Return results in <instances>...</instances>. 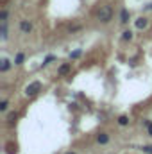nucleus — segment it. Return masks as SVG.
<instances>
[{
    "label": "nucleus",
    "instance_id": "nucleus-1",
    "mask_svg": "<svg viewBox=\"0 0 152 154\" xmlns=\"http://www.w3.org/2000/svg\"><path fill=\"white\" fill-rule=\"evenodd\" d=\"M111 18H113V9H111V5L100 7V11H99V20H100L102 23H108Z\"/></svg>",
    "mask_w": 152,
    "mask_h": 154
},
{
    "label": "nucleus",
    "instance_id": "nucleus-6",
    "mask_svg": "<svg viewBox=\"0 0 152 154\" xmlns=\"http://www.w3.org/2000/svg\"><path fill=\"white\" fill-rule=\"evenodd\" d=\"M97 142H99V143H102V145H104V143H108V142H109V136H108V134H106V133H100V134H99V136H97Z\"/></svg>",
    "mask_w": 152,
    "mask_h": 154
},
{
    "label": "nucleus",
    "instance_id": "nucleus-8",
    "mask_svg": "<svg viewBox=\"0 0 152 154\" xmlns=\"http://www.w3.org/2000/svg\"><path fill=\"white\" fill-rule=\"evenodd\" d=\"M23 59H25V56L20 52V54H16V57H14V65H22L23 63Z\"/></svg>",
    "mask_w": 152,
    "mask_h": 154
},
{
    "label": "nucleus",
    "instance_id": "nucleus-13",
    "mask_svg": "<svg viewBox=\"0 0 152 154\" xmlns=\"http://www.w3.org/2000/svg\"><path fill=\"white\" fill-rule=\"evenodd\" d=\"M81 54H82L81 50H75V52H72V54H70V57H72V59H77V57H79Z\"/></svg>",
    "mask_w": 152,
    "mask_h": 154
},
{
    "label": "nucleus",
    "instance_id": "nucleus-17",
    "mask_svg": "<svg viewBox=\"0 0 152 154\" xmlns=\"http://www.w3.org/2000/svg\"><path fill=\"white\" fill-rule=\"evenodd\" d=\"M143 152L152 154V145H147V147H143Z\"/></svg>",
    "mask_w": 152,
    "mask_h": 154
},
{
    "label": "nucleus",
    "instance_id": "nucleus-11",
    "mask_svg": "<svg viewBox=\"0 0 152 154\" xmlns=\"http://www.w3.org/2000/svg\"><path fill=\"white\" fill-rule=\"evenodd\" d=\"M122 38H123V39H132V32H131V31H125Z\"/></svg>",
    "mask_w": 152,
    "mask_h": 154
},
{
    "label": "nucleus",
    "instance_id": "nucleus-10",
    "mask_svg": "<svg viewBox=\"0 0 152 154\" xmlns=\"http://www.w3.org/2000/svg\"><path fill=\"white\" fill-rule=\"evenodd\" d=\"M118 124H120V125H127V124H129V118H127L125 115H122L120 118H118Z\"/></svg>",
    "mask_w": 152,
    "mask_h": 154
},
{
    "label": "nucleus",
    "instance_id": "nucleus-5",
    "mask_svg": "<svg viewBox=\"0 0 152 154\" xmlns=\"http://www.w3.org/2000/svg\"><path fill=\"white\" fill-rule=\"evenodd\" d=\"M120 22H122V23H127V22H129V11H127V9H122V13H120Z\"/></svg>",
    "mask_w": 152,
    "mask_h": 154
},
{
    "label": "nucleus",
    "instance_id": "nucleus-2",
    "mask_svg": "<svg viewBox=\"0 0 152 154\" xmlns=\"http://www.w3.org/2000/svg\"><path fill=\"white\" fill-rule=\"evenodd\" d=\"M39 90H41V82H39V81H34V82H31V84L25 88V95H27V97H34Z\"/></svg>",
    "mask_w": 152,
    "mask_h": 154
},
{
    "label": "nucleus",
    "instance_id": "nucleus-15",
    "mask_svg": "<svg viewBox=\"0 0 152 154\" xmlns=\"http://www.w3.org/2000/svg\"><path fill=\"white\" fill-rule=\"evenodd\" d=\"M52 61H54V56H48V57L43 61V66H45V65H48V63H52Z\"/></svg>",
    "mask_w": 152,
    "mask_h": 154
},
{
    "label": "nucleus",
    "instance_id": "nucleus-7",
    "mask_svg": "<svg viewBox=\"0 0 152 154\" xmlns=\"http://www.w3.org/2000/svg\"><path fill=\"white\" fill-rule=\"evenodd\" d=\"M136 27L138 29H145L147 27V18H138L136 20Z\"/></svg>",
    "mask_w": 152,
    "mask_h": 154
},
{
    "label": "nucleus",
    "instance_id": "nucleus-3",
    "mask_svg": "<svg viewBox=\"0 0 152 154\" xmlns=\"http://www.w3.org/2000/svg\"><path fill=\"white\" fill-rule=\"evenodd\" d=\"M20 31H22L23 34H29V32L32 31V23L27 22V20H22V22H20Z\"/></svg>",
    "mask_w": 152,
    "mask_h": 154
},
{
    "label": "nucleus",
    "instance_id": "nucleus-18",
    "mask_svg": "<svg viewBox=\"0 0 152 154\" xmlns=\"http://www.w3.org/2000/svg\"><path fill=\"white\" fill-rule=\"evenodd\" d=\"M0 18H2V22H5V18H7V11H2V13H0Z\"/></svg>",
    "mask_w": 152,
    "mask_h": 154
},
{
    "label": "nucleus",
    "instance_id": "nucleus-4",
    "mask_svg": "<svg viewBox=\"0 0 152 154\" xmlns=\"http://www.w3.org/2000/svg\"><path fill=\"white\" fill-rule=\"evenodd\" d=\"M70 70H72V65H70V63H65V65H61V66H59V70H57V72H59V75H65V74H68Z\"/></svg>",
    "mask_w": 152,
    "mask_h": 154
},
{
    "label": "nucleus",
    "instance_id": "nucleus-16",
    "mask_svg": "<svg viewBox=\"0 0 152 154\" xmlns=\"http://www.w3.org/2000/svg\"><path fill=\"white\" fill-rule=\"evenodd\" d=\"M7 106H9V104H7V100H4V102L0 104V111H5V109H7Z\"/></svg>",
    "mask_w": 152,
    "mask_h": 154
},
{
    "label": "nucleus",
    "instance_id": "nucleus-9",
    "mask_svg": "<svg viewBox=\"0 0 152 154\" xmlns=\"http://www.w3.org/2000/svg\"><path fill=\"white\" fill-rule=\"evenodd\" d=\"M9 66H11L9 59H4V61H2V66H0V70H2V72H7V70H9Z\"/></svg>",
    "mask_w": 152,
    "mask_h": 154
},
{
    "label": "nucleus",
    "instance_id": "nucleus-14",
    "mask_svg": "<svg viewBox=\"0 0 152 154\" xmlns=\"http://www.w3.org/2000/svg\"><path fill=\"white\" fill-rule=\"evenodd\" d=\"M145 125H147V129H149V134L152 136V122H149V120H145Z\"/></svg>",
    "mask_w": 152,
    "mask_h": 154
},
{
    "label": "nucleus",
    "instance_id": "nucleus-19",
    "mask_svg": "<svg viewBox=\"0 0 152 154\" xmlns=\"http://www.w3.org/2000/svg\"><path fill=\"white\" fill-rule=\"evenodd\" d=\"M66 154H74V152H66Z\"/></svg>",
    "mask_w": 152,
    "mask_h": 154
},
{
    "label": "nucleus",
    "instance_id": "nucleus-12",
    "mask_svg": "<svg viewBox=\"0 0 152 154\" xmlns=\"http://www.w3.org/2000/svg\"><path fill=\"white\" fill-rule=\"evenodd\" d=\"M14 120H16V113H9V115H7V122H9V124L14 122Z\"/></svg>",
    "mask_w": 152,
    "mask_h": 154
}]
</instances>
